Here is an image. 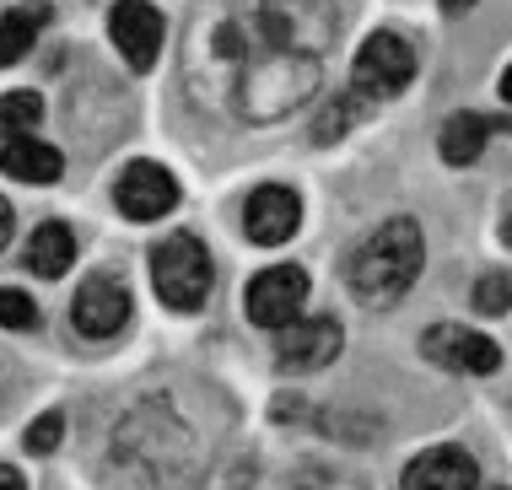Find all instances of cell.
I'll list each match as a JSON object with an SVG mask.
<instances>
[{
	"label": "cell",
	"instance_id": "cell-2",
	"mask_svg": "<svg viewBox=\"0 0 512 490\" xmlns=\"http://www.w3.org/2000/svg\"><path fill=\"white\" fill-rule=\"evenodd\" d=\"M151 286L173 313H195L211 297V254L195 232H173L151 248Z\"/></svg>",
	"mask_w": 512,
	"mask_h": 490
},
{
	"label": "cell",
	"instance_id": "cell-15",
	"mask_svg": "<svg viewBox=\"0 0 512 490\" xmlns=\"http://www.w3.org/2000/svg\"><path fill=\"white\" fill-rule=\"evenodd\" d=\"M486 135H491L486 114H453L448 124H442V135H437L442 162H448V167H469L480 151H486Z\"/></svg>",
	"mask_w": 512,
	"mask_h": 490
},
{
	"label": "cell",
	"instance_id": "cell-25",
	"mask_svg": "<svg viewBox=\"0 0 512 490\" xmlns=\"http://www.w3.org/2000/svg\"><path fill=\"white\" fill-rule=\"evenodd\" d=\"M507 243H512V221H507Z\"/></svg>",
	"mask_w": 512,
	"mask_h": 490
},
{
	"label": "cell",
	"instance_id": "cell-16",
	"mask_svg": "<svg viewBox=\"0 0 512 490\" xmlns=\"http://www.w3.org/2000/svg\"><path fill=\"white\" fill-rule=\"evenodd\" d=\"M38 124H44V97L38 92H6L0 97V130L6 135H33Z\"/></svg>",
	"mask_w": 512,
	"mask_h": 490
},
{
	"label": "cell",
	"instance_id": "cell-11",
	"mask_svg": "<svg viewBox=\"0 0 512 490\" xmlns=\"http://www.w3.org/2000/svg\"><path fill=\"white\" fill-rule=\"evenodd\" d=\"M475 458L464 447H432V453L405 464V490H475Z\"/></svg>",
	"mask_w": 512,
	"mask_h": 490
},
{
	"label": "cell",
	"instance_id": "cell-14",
	"mask_svg": "<svg viewBox=\"0 0 512 490\" xmlns=\"http://www.w3.org/2000/svg\"><path fill=\"white\" fill-rule=\"evenodd\" d=\"M49 27V6L44 0H27V6L6 11L0 17V65H17L27 49H33V38Z\"/></svg>",
	"mask_w": 512,
	"mask_h": 490
},
{
	"label": "cell",
	"instance_id": "cell-1",
	"mask_svg": "<svg viewBox=\"0 0 512 490\" xmlns=\"http://www.w3.org/2000/svg\"><path fill=\"white\" fill-rule=\"evenodd\" d=\"M426 264V243H421V227L405 216L383 221L378 232L356 248L351 259V291L362 307H389L410 291V280L421 275Z\"/></svg>",
	"mask_w": 512,
	"mask_h": 490
},
{
	"label": "cell",
	"instance_id": "cell-17",
	"mask_svg": "<svg viewBox=\"0 0 512 490\" xmlns=\"http://www.w3.org/2000/svg\"><path fill=\"white\" fill-rule=\"evenodd\" d=\"M356 114H362V92H351V97L340 92L335 103L324 108V119L313 124V140H335L340 130H351V124H356Z\"/></svg>",
	"mask_w": 512,
	"mask_h": 490
},
{
	"label": "cell",
	"instance_id": "cell-10",
	"mask_svg": "<svg viewBox=\"0 0 512 490\" xmlns=\"http://www.w3.org/2000/svg\"><path fill=\"white\" fill-rule=\"evenodd\" d=\"M335 356H340V324L335 318H297L292 329H281V367L286 372L329 367Z\"/></svg>",
	"mask_w": 512,
	"mask_h": 490
},
{
	"label": "cell",
	"instance_id": "cell-3",
	"mask_svg": "<svg viewBox=\"0 0 512 490\" xmlns=\"http://www.w3.org/2000/svg\"><path fill=\"white\" fill-rule=\"evenodd\" d=\"M415 76V49L405 44L399 33H372L351 60V87L383 103V97H399Z\"/></svg>",
	"mask_w": 512,
	"mask_h": 490
},
{
	"label": "cell",
	"instance_id": "cell-5",
	"mask_svg": "<svg viewBox=\"0 0 512 490\" xmlns=\"http://www.w3.org/2000/svg\"><path fill=\"white\" fill-rule=\"evenodd\" d=\"M162 33H168V22H162V11L151 6V0H119V6L108 11V38H114V49L124 54V65H130L135 76H146V70L157 65Z\"/></svg>",
	"mask_w": 512,
	"mask_h": 490
},
{
	"label": "cell",
	"instance_id": "cell-7",
	"mask_svg": "<svg viewBox=\"0 0 512 490\" xmlns=\"http://www.w3.org/2000/svg\"><path fill=\"white\" fill-rule=\"evenodd\" d=\"M426 361H437V367H448V372H469V377H486L502 367V350H496L491 334H475V329H464V324H437V329H426Z\"/></svg>",
	"mask_w": 512,
	"mask_h": 490
},
{
	"label": "cell",
	"instance_id": "cell-21",
	"mask_svg": "<svg viewBox=\"0 0 512 490\" xmlns=\"http://www.w3.org/2000/svg\"><path fill=\"white\" fill-rule=\"evenodd\" d=\"M11 232H17V210H11V200H0V248L11 243Z\"/></svg>",
	"mask_w": 512,
	"mask_h": 490
},
{
	"label": "cell",
	"instance_id": "cell-6",
	"mask_svg": "<svg viewBox=\"0 0 512 490\" xmlns=\"http://www.w3.org/2000/svg\"><path fill=\"white\" fill-rule=\"evenodd\" d=\"M114 205L130 221H162L178 205V178L162 162H130L114 178Z\"/></svg>",
	"mask_w": 512,
	"mask_h": 490
},
{
	"label": "cell",
	"instance_id": "cell-19",
	"mask_svg": "<svg viewBox=\"0 0 512 490\" xmlns=\"http://www.w3.org/2000/svg\"><path fill=\"white\" fill-rule=\"evenodd\" d=\"M475 307H480V313H507V307H512V280L507 275H480L475 280Z\"/></svg>",
	"mask_w": 512,
	"mask_h": 490
},
{
	"label": "cell",
	"instance_id": "cell-4",
	"mask_svg": "<svg viewBox=\"0 0 512 490\" xmlns=\"http://www.w3.org/2000/svg\"><path fill=\"white\" fill-rule=\"evenodd\" d=\"M302 302H308V270H297V264H270V270H259L248 280V318H254L259 329H292L302 318Z\"/></svg>",
	"mask_w": 512,
	"mask_h": 490
},
{
	"label": "cell",
	"instance_id": "cell-23",
	"mask_svg": "<svg viewBox=\"0 0 512 490\" xmlns=\"http://www.w3.org/2000/svg\"><path fill=\"white\" fill-rule=\"evenodd\" d=\"M475 0H442V11H469Z\"/></svg>",
	"mask_w": 512,
	"mask_h": 490
},
{
	"label": "cell",
	"instance_id": "cell-8",
	"mask_svg": "<svg viewBox=\"0 0 512 490\" xmlns=\"http://www.w3.org/2000/svg\"><path fill=\"white\" fill-rule=\"evenodd\" d=\"M71 318H76L81 334L108 340V334H119L130 324V291H124L114 275H87V286H81L76 302H71Z\"/></svg>",
	"mask_w": 512,
	"mask_h": 490
},
{
	"label": "cell",
	"instance_id": "cell-24",
	"mask_svg": "<svg viewBox=\"0 0 512 490\" xmlns=\"http://www.w3.org/2000/svg\"><path fill=\"white\" fill-rule=\"evenodd\" d=\"M502 97H507V103H512V65L502 70Z\"/></svg>",
	"mask_w": 512,
	"mask_h": 490
},
{
	"label": "cell",
	"instance_id": "cell-20",
	"mask_svg": "<svg viewBox=\"0 0 512 490\" xmlns=\"http://www.w3.org/2000/svg\"><path fill=\"white\" fill-rule=\"evenodd\" d=\"M60 437H65V415H38L33 426H27V437H22V447L27 453H54V447H60Z\"/></svg>",
	"mask_w": 512,
	"mask_h": 490
},
{
	"label": "cell",
	"instance_id": "cell-13",
	"mask_svg": "<svg viewBox=\"0 0 512 490\" xmlns=\"http://www.w3.org/2000/svg\"><path fill=\"white\" fill-rule=\"evenodd\" d=\"M71 264H76V232L65 227V221H44V227L27 237V270L33 275L60 280Z\"/></svg>",
	"mask_w": 512,
	"mask_h": 490
},
{
	"label": "cell",
	"instance_id": "cell-18",
	"mask_svg": "<svg viewBox=\"0 0 512 490\" xmlns=\"http://www.w3.org/2000/svg\"><path fill=\"white\" fill-rule=\"evenodd\" d=\"M0 324L6 329H33L38 324V302L17 286H0Z\"/></svg>",
	"mask_w": 512,
	"mask_h": 490
},
{
	"label": "cell",
	"instance_id": "cell-12",
	"mask_svg": "<svg viewBox=\"0 0 512 490\" xmlns=\"http://www.w3.org/2000/svg\"><path fill=\"white\" fill-rule=\"evenodd\" d=\"M0 173L17 178V184H54V178L65 173V157L33 135H11L6 146H0Z\"/></svg>",
	"mask_w": 512,
	"mask_h": 490
},
{
	"label": "cell",
	"instance_id": "cell-22",
	"mask_svg": "<svg viewBox=\"0 0 512 490\" xmlns=\"http://www.w3.org/2000/svg\"><path fill=\"white\" fill-rule=\"evenodd\" d=\"M0 490H27V480L11 464H0Z\"/></svg>",
	"mask_w": 512,
	"mask_h": 490
},
{
	"label": "cell",
	"instance_id": "cell-9",
	"mask_svg": "<svg viewBox=\"0 0 512 490\" xmlns=\"http://www.w3.org/2000/svg\"><path fill=\"white\" fill-rule=\"evenodd\" d=\"M297 227H302V200H297L286 184H265V189L248 194V205H243V232L254 237V243L281 248Z\"/></svg>",
	"mask_w": 512,
	"mask_h": 490
}]
</instances>
